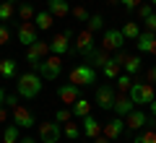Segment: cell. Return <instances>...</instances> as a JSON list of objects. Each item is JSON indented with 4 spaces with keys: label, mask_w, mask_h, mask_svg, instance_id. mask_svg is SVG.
<instances>
[{
    "label": "cell",
    "mask_w": 156,
    "mask_h": 143,
    "mask_svg": "<svg viewBox=\"0 0 156 143\" xmlns=\"http://www.w3.org/2000/svg\"><path fill=\"white\" fill-rule=\"evenodd\" d=\"M42 76L39 73H34V70H29V73H21L18 76V83H16V91H18V96H23V99H34V96H39L42 94Z\"/></svg>",
    "instance_id": "obj_1"
},
{
    "label": "cell",
    "mask_w": 156,
    "mask_h": 143,
    "mask_svg": "<svg viewBox=\"0 0 156 143\" xmlns=\"http://www.w3.org/2000/svg\"><path fill=\"white\" fill-rule=\"evenodd\" d=\"M128 96L133 99V104L135 107H148L151 102L156 99V94H154V83H148V81H140V78H133V86H130V91H128Z\"/></svg>",
    "instance_id": "obj_2"
},
{
    "label": "cell",
    "mask_w": 156,
    "mask_h": 143,
    "mask_svg": "<svg viewBox=\"0 0 156 143\" xmlns=\"http://www.w3.org/2000/svg\"><path fill=\"white\" fill-rule=\"evenodd\" d=\"M31 70L39 73L44 81H57V76L62 73V60H60V55H50V57H44L42 63H37Z\"/></svg>",
    "instance_id": "obj_3"
},
{
    "label": "cell",
    "mask_w": 156,
    "mask_h": 143,
    "mask_svg": "<svg viewBox=\"0 0 156 143\" xmlns=\"http://www.w3.org/2000/svg\"><path fill=\"white\" fill-rule=\"evenodd\" d=\"M96 81V68H91L89 63H83V65H76L70 70V83H78V86H91V83Z\"/></svg>",
    "instance_id": "obj_4"
},
{
    "label": "cell",
    "mask_w": 156,
    "mask_h": 143,
    "mask_svg": "<svg viewBox=\"0 0 156 143\" xmlns=\"http://www.w3.org/2000/svg\"><path fill=\"white\" fill-rule=\"evenodd\" d=\"M94 47H96V42H94V31H89V29L78 31L76 42H70V52H73V55H81V57H83L86 52H91Z\"/></svg>",
    "instance_id": "obj_5"
},
{
    "label": "cell",
    "mask_w": 156,
    "mask_h": 143,
    "mask_svg": "<svg viewBox=\"0 0 156 143\" xmlns=\"http://www.w3.org/2000/svg\"><path fill=\"white\" fill-rule=\"evenodd\" d=\"M76 37V31H73V29H65V31L62 34H55V37L50 39V52L52 55H68V52H70V39Z\"/></svg>",
    "instance_id": "obj_6"
},
{
    "label": "cell",
    "mask_w": 156,
    "mask_h": 143,
    "mask_svg": "<svg viewBox=\"0 0 156 143\" xmlns=\"http://www.w3.org/2000/svg\"><path fill=\"white\" fill-rule=\"evenodd\" d=\"M11 117H13V122H16L18 127H23V130H29V127L37 125V115H34L26 104H16L11 109Z\"/></svg>",
    "instance_id": "obj_7"
},
{
    "label": "cell",
    "mask_w": 156,
    "mask_h": 143,
    "mask_svg": "<svg viewBox=\"0 0 156 143\" xmlns=\"http://www.w3.org/2000/svg\"><path fill=\"white\" fill-rule=\"evenodd\" d=\"M47 55H50V42H42V39H37L31 47H26V63H29L31 68L37 65V63H42Z\"/></svg>",
    "instance_id": "obj_8"
},
{
    "label": "cell",
    "mask_w": 156,
    "mask_h": 143,
    "mask_svg": "<svg viewBox=\"0 0 156 143\" xmlns=\"http://www.w3.org/2000/svg\"><path fill=\"white\" fill-rule=\"evenodd\" d=\"M37 34H39V29L34 26V21H21V23H18V31H16V37H18V42H21L23 47H31V44L39 39Z\"/></svg>",
    "instance_id": "obj_9"
},
{
    "label": "cell",
    "mask_w": 156,
    "mask_h": 143,
    "mask_svg": "<svg viewBox=\"0 0 156 143\" xmlns=\"http://www.w3.org/2000/svg\"><path fill=\"white\" fill-rule=\"evenodd\" d=\"M115 96H117V88L112 86V83H104V86L96 88V104H99V109H112V104H115Z\"/></svg>",
    "instance_id": "obj_10"
},
{
    "label": "cell",
    "mask_w": 156,
    "mask_h": 143,
    "mask_svg": "<svg viewBox=\"0 0 156 143\" xmlns=\"http://www.w3.org/2000/svg\"><path fill=\"white\" fill-rule=\"evenodd\" d=\"M125 130H128V127H125V117H115V120H109V122H104V125H101V135H107L112 143L120 141Z\"/></svg>",
    "instance_id": "obj_11"
},
{
    "label": "cell",
    "mask_w": 156,
    "mask_h": 143,
    "mask_svg": "<svg viewBox=\"0 0 156 143\" xmlns=\"http://www.w3.org/2000/svg\"><path fill=\"white\" fill-rule=\"evenodd\" d=\"M60 135H62V130L55 120L52 122H39V141L42 143H60Z\"/></svg>",
    "instance_id": "obj_12"
},
{
    "label": "cell",
    "mask_w": 156,
    "mask_h": 143,
    "mask_svg": "<svg viewBox=\"0 0 156 143\" xmlns=\"http://www.w3.org/2000/svg\"><path fill=\"white\" fill-rule=\"evenodd\" d=\"M122 44H125V37H122V31L120 29H107L104 31V37H101V47L104 50H122Z\"/></svg>",
    "instance_id": "obj_13"
},
{
    "label": "cell",
    "mask_w": 156,
    "mask_h": 143,
    "mask_svg": "<svg viewBox=\"0 0 156 143\" xmlns=\"http://www.w3.org/2000/svg\"><path fill=\"white\" fill-rule=\"evenodd\" d=\"M135 44H138V52H146V55H156V31H140L138 39H135Z\"/></svg>",
    "instance_id": "obj_14"
},
{
    "label": "cell",
    "mask_w": 156,
    "mask_h": 143,
    "mask_svg": "<svg viewBox=\"0 0 156 143\" xmlns=\"http://www.w3.org/2000/svg\"><path fill=\"white\" fill-rule=\"evenodd\" d=\"M57 99L62 104H73L76 99H81V86L78 83H62V86H57Z\"/></svg>",
    "instance_id": "obj_15"
},
{
    "label": "cell",
    "mask_w": 156,
    "mask_h": 143,
    "mask_svg": "<svg viewBox=\"0 0 156 143\" xmlns=\"http://www.w3.org/2000/svg\"><path fill=\"white\" fill-rule=\"evenodd\" d=\"M83 60L89 63L91 68H104L107 63H109V50H104V47H94L91 52H86Z\"/></svg>",
    "instance_id": "obj_16"
},
{
    "label": "cell",
    "mask_w": 156,
    "mask_h": 143,
    "mask_svg": "<svg viewBox=\"0 0 156 143\" xmlns=\"http://www.w3.org/2000/svg\"><path fill=\"white\" fill-rule=\"evenodd\" d=\"M146 122H148V115H146L143 109H138V107H135L133 112H130L128 117H125V127H128V130H143L146 127Z\"/></svg>",
    "instance_id": "obj_17"
},
{
    "label": "cell",
    "mask_w": 156,
    "mask_h": 143,
    "mask_svg": "<svg viewBox=\"0 0 156 143\" xmlns=\"http://www.w3.org/2000/svg\"><path fill=\"white\" fill-rule=\"evenodd\" d=\"M112 109L117 112V117H128L130 112L135 109V104H133V99H130L128 94H117V96H115V104H112Z\"/></svg>",
    "instance_id": "obj_18"
},
{
    "label": "cell",
    "mask_w": 156,
    "mask_h": 143,
    "mask_svg": "<svg viewBox=\"0 0 156 143\" xmlns=\"http://www.w3.org/2000/svg\"><path fill=\"white\" fill-rule=\"evenodd\" d=\"M47 11L55 18H65L68 13H70V3H68V0H47Z\"/></svg>",
    "instance_id": "obj_19"
},
{
    "label": "cell",
    "mask_w": 156,
    "mask_h": 143,
    "mask_svg": "<svg viewBox=\"0 0 156 143\" xmlns=\"http://www.w3.org/2000/svg\"><path fill=\"white\" fill-rule=\"evenodd\" d=\"M81 130H83V135H89V138L101 135V125H99V120H96L94 115H86V117H83V125H81Z\"/></svg>",
    "instance_id": "obj_20"
},
{
    "label": "cell",
    "mask_w": 156,
    "mask_h": 143,
    "mask_svg": "<svg viewBox=\"0 0 156 143\" xmlns=\"http://www.w3.org/2000/svg\"><path fill=\"white\" fill-rule=\"evenodd\" d=\"M34 26L39 29V31H47V29H52V21H55V16H52L50 11H37L34 13Z\"/></svg>",
    "instance_id": "obj_21"
},
{
    "label": "cell",
    "mask_w": 156,
    "mask_h": 143,
    "mask_svg": "<svg viewBox=\"0 0 156 143\" xmlns=\"http://www.w3.org/2000/svg\"><path fill=\"white\" fill-rule=\"evenodd\" d=\"M70 112H73V117H78V120H83L86 115H91L89 99H83V96H81V99H76V102L70 104Z\"/></svg>",
    "instance_id": "obj_22"
},
{
    "label": "cell",
    "mask_w": 156,
    "mask_h": 143,
    "mask_svg": "<svg viewBox=\"0 0 156 143\" xmlns=\"http://www.w3.org/2000/svg\"><path fill=\"white\" fill-rule=\"evenodd\" d=\"M18 76V63L11 60V57H5V60H0V78H16Z\"/></svg>",
    "instance_id": "obj_23"
},
{
    "label": "cell",
    "mask_w": 156,
    "mask_h": 143,
    "mask_svg": "<svg viewBox=\"0 0 156 143\" xmlns=\"http://www.w3.org/2000/svg\"><path fill=\"white\" fill-rule=\"evenodd\" d=\"M120 70H122V65H120L117 60H112V57H109V63H107V65L101 68V73H104V78H109V81H115V78L120 76Z\"/></svg>",
    "instance_id": "obj_24"
},
{
    "label": "cell",
    "mask_w": 156,
    "mask_h": 143,
    "mask_svg": "<svg viewBox=\"0 0 156 143\" xmlns=\"http://www.w3.org/2000/svg\"><path fill=\"white\" fill-rule=\"evenodd\" d=\"M21 127L13 122V125H5V130H3V143H18V138H21Z\"/></svg>",
    "instance_id": "obj_25"
},
{
    "label": "cell",
    "mask_w": 156,
    "mask_h": 143,
    "mask_svg": "<svg viewBox=\"0 0 156 143\" xmlns=\"http://www.w3.org/2000/svg\"><path fill=\"white\" fill-rule=\"evenodd\" d=\"M133 143H156V130H154V127H143V130H138V135L133 138Z\"/></svg>",
    "instance_id": "obj_26"
},
{
    "label": "cell",
    "mask_w": 156,
    "mask_h": 143,
    "mask_svg": "<svg viewBox=\"0 0 156 143\" xmlns=\"http://www.w3.org/2000/svg\"><path fill=\"white\" fill-rule=\"evenodd\" d=\"M13 13H16V3H8V0H0V21L5 23L13 18Z\"/></svg>",
    "instance_id": "obj_27"
},
{
    "label": "cell",
    "mask_w": 156,
    "mask_h": 143,
    "mask_svg": "<svg viewBox=\"0 0 156 143\" xmlns=\"http://www.w3.org/2000/svg\"><path fill=\"white\" fill-rule=\"evenodd\" d=\"M81 133H83V130H81V125H78V122H65V127H62V135H65V138H70V141H78V138H81Z\"/></svg>",
    "instance_id": "obj_28"
},
{
    "label": "cell",
    "mask_w": 156,
    "mask_h": 143,
    "mask_svg": "<svg viewBox=\"0 0 156 143\" xmlns=\"http://www.w3.org/2000/svg\"><path fill=\"white\" fill-rule=\"evenodd\" d=\"M120 31H122V37H125V39L135 42V39H138V34H140V26H138L135 21H128V23H125L122 29H120Z\"/></svg>",
    "instance_id": "obj_29"
},
{
    "label": "cell",
    "mask_w": 156,
    "mask_h": 143,
    "mask_svg": "<svg viewBox=\"0 0 156 143\" xmlns=\"http://www.w3.org/2000/svg\"><path fill=\"white\" fill-rule=\"evenodd\" d=\"M125 73H128V76H135V73L140 70V57L138 55H128V60H125Z\"/></svg>",
    "instance_id": "obj_30"
},
{
    "label": "cell",
    "mask_w": 156,
    "mask_h": 143,
    "mask_svg": "<svg viewBox=\"0 0 156 143\" xmlns=\"http://www.w3.org/2000/svg\"><path fill=\"white\" fill-rule=\"evenodd\" d=\"M86 29L89 31H99V29H104V16L101 13H94V16H89V21H86Z\"/></svg>",
    "instance_id": "obj_31"
},
{
    "label": "cell",
    "mask_w": 156,
    "mask_h": 143,
    "mask_svg": "<svg viewBox=\"0 0 156 143\" xmlns=\"http://www.w3.org/2000/svg\"><path fill=\"white\" fill-rule=\"evenodd\" d=\"M34 5L31 3H21V5H18V18H21V21H34Z\"/></svg>",
    "instance_id": "obj_32"
},
{
    "label": "cell",
    "mask_w": 156,
    "mask_h": 143,
    "mask_svg": "<svg viewBox=\"0 0 156 143\" xmlns=\"http://www.w3.org/2000/svg\"><path fill=\"white\" fill-rule=\"evenodd\" d=\"M115 81H117V88H120V94H128V91H130V86H133V78H130L128 73H120Z\"/></svg>",
    "instance_id": "obj_33"
},
{
    "label": "cell",
    "mask_w": 156,
    "mask_h": 143,
    "mask_svg": "<svg viewBox=\"0 0 156 143\" xmlns=\"http://www.w3.org/2000/svg\"><path fill=\"white\" fill-rule=\"evenodd\" d=\"M70 120H73L70 107H62V109H57V112H55V122H57V125H65V122H70Z\"/></svg>",
    "instance_id": "obj_34"
},
{
    "label": "cell",
    "mask_w": 156,
    "mask_h": 143,
    "mask_svg": "<svg viewBox=\"0 0 156 143\" xmlns=\"http://www.w3.org/2000/svg\"><path fill=\"white\" fill-rule=\"evenodd\" d=\"M70 16L76 18V21H89V16H91V13L86 11L83 5H76V8H70Z\"/></svg>",
    "instance_id": "obj_35"
},
{
    "label": "cell",
    "mask_w": 156,
    "mask_h": 143,
    "mask_svg": "<svg viewBox=\"0 0 156 143\" xmlns=\"http://www.w3.org/2000/svg\"><path fill=\"white\" fill-rule=\"evenodd\" d=\"M135 11H138V18H140V21H146V18H148L151 13H154V8H151V3H140V5L135 8Z\"/></svg>",
    "instance_id": "obj_36"
},
{
    "label": "cell",
    "mask_w": 156,
    "mask_h": 143,
    "mask_svg": "<svg viewBox=\"0 0 156 143\" xmlns=\"http://www.w3.org/2000/svg\"><path fill=\"white\" fill-rule=\"evenodd\" d=\"M8 39H11V29H8V23L0 21V44H8Z\"/></svg>",
    "instance_id": "obj_37"
},
{
    "label": "cell",
    "mask_w": 156,
    "mask_h": 143,
    "mask_svg": "<svg viewBox=\"0 0 156 143\" xmlns=\"http://www.w3.org/2000/svg\"><path fill=\"white\" fill-rule=\"evenodd\" d=\"M140 3H143V0H120V5H122L125 11H135Z\"/></svg>",
    "instance_id": "obj_38"
},
{
    "label": "cell",
    "mask_w": 156,
    "mask_h": 143,
    "mask_svg": "<svg viewBox=\"0 0 156 143\" xmlns=\"http://www.w3.org/2000/svg\"><path fill=\"white\" fill-rule=\"evenodd\" d=\"M146 29H148V31H156V13H151V16L146 18Z\"/></svg>",
    "instance_id": "obj_39"
},
{
    "label": "cell",
    "mask_w": 156,
    "mask_h": 143,
    "mask_svg": "<svg viewBox=\"0 0 156 143\" xmlns=\"http://www.w3.org/2000/svg\"><path fill=\"white\" fill-rule=\"evenodd\" d=\"M146 81H148V83H156V65H151L148 70H146Z\"/></svg>",
    "instance_id": "obj_40"
},
{
    "label": "cell",
    "mask_w": 156,
    "mask_h": 143,
    "mask_svg": "<svg viewBox=\"0 0 156 143\" xmlns=\"http://www.w3.org/2000/svg\"><path fill=\"white\" fill-rule=\"evenodd\" d=\"M16 104H18L16 94H8V96H5V107H11V109H13V107H16Z\"/></svg>",
    "instance_id": "obj_41"
},
{
    "label": "cell",
    "mask_w": 156,
    "mask_h": 143,
    "mask_svg": "<svg viewBox=\"0 0 156 143\" xmlns=\"http://www.w3.org/2000/svg\"><path fill=\"white\" fill-rule=\"evenodd\" d=\"M5 120H8V107L3 104V107H0V122H5Z\"/></svg>",
    "instance_id": "obj_42"
},
{
    "label": "cell",
    "mask_w": 156,
    "mask_h": 143,
    "mask_svg": "<svg viewBox=\"0 0 156 143\" xmlns=\"http://www.w3.org/2000/svg\"><path fill=\"white\" fill-rule=\"evenodd\" d=\"M94 143H112V141H109L107 135H96V138H94Z\"/></svg>",
    "instance_id": "obj_43"
},
{
    "label": "cell",
    "mask_w": 156,
    "mask_h": 143,
    "mask_svg": "<svg viewBox=\"0 0 156 143\" xmlns=\"http://www.w3.org/2000/svg\"><path fill=\"white\" fill-rule=\"evenodd\" d=\"M5 96H8V94H5V88H0V107L5 104Z\"/></svg>",
    "instance_id": "obj_44"
},
{
    "label": "cell",
    "mask_w": 156,
    "mask_h": 143,
    "mask_svg": "<svg viewBox=\"0 0 156 143\" xmlns=\"http://www.w3.org/2000/svg\"><path fill=\"white\" fill-rule=\"evenodd\" d=\"M148 112H151V115L156 117V99H154V102H151V104H148Z\"/></svg>",
    "instance_id": "obj_45"
},
{
    "label": "cell",
    "mask_w": 156,
    "mask_h": 143,
    "mask_svg": "<svg viewBox=\"0 0 156 143\" xmlns=\"http://www.w3.org/2000/svg\"><path fill=\"white\" fill-rule=\"evenodd\" d=\"M18 143H37L34 138H18Z\"/></svg>",
    "instance_id": "obj_46"
},
{
    "label": "cell",
    "mask_w": 156,
    "mask_h": 143,
    "mask_svg": "<svg viewBox=\"0 0 156 143\" xmlns=\"http://www.w3.org/2000/svg\"><path fill=\"white\" fill-rule=\"evenodd\" d=\"M107 3H109V5H120V0H107Z\"/></svg>",
    "instance_id": "obj_47"
},
{
    "label": "cell",
    "mask_w": 156,
    "mask_h": 143,
    "mask_svg": "<svg viewBox=\"0 0 156 143\" xmlns=\"http://www.w3.org/2000/svg\"><path fill=\"white\" fill-rule=\"evenodd\" d=\"M148 3H151V5H156V0H148Z\"/></svg>",
    "instance_id": "obj_48"
},
{
    "label": "cell",
    "mask_w": 156,
    "mask_h": 143,
    "mask_svg": "<svg viewBox=\"0 0 156 143\" xmlns=\"http://www.w3.org/2000/svg\"><path fill=\"white\" fill-rule=\"evenodd\" d=\"M8 3H16V0H8Z\"/></svg>",
    "instance_id": "obj_49"
}]
</instances>
